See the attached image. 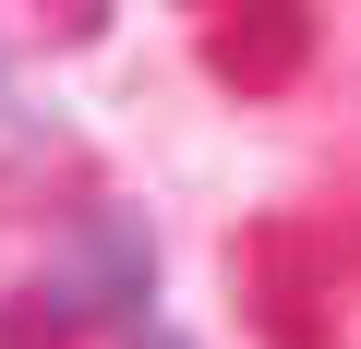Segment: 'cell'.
Wrapping results in <instances>:
<instances>
[{
	"label": "cell",
	"instance_id": "1",
	"mask_svg": "<svg viewBox=\"0 0 361 349\" xmlns=\"http://www.w3.org/2000/svg\"><path fill=\"white\" fill-rule=\"evenodd\" d=\"M145 301H157V229H145L133 205H85L73 241H61L49 277H37V313L97 325V313H145Z\"/></svg>",
	"mask_w": 361,
	"mask_h": 349
},
{
	"label": "cell",
	"instance_id": "2",
	"mask_svg": "<svg viewBox=\"0 0 361 349\" xmlns=\"http://www.w3.org/2000/svg\"><path fill=\"white\" fill-rule=\"evenodd\" d=\"M313 49V13L301 0H217V25H205V73L241 85V97H277Z\"/></svg>",
	"mask_w": 361,
	"mask_h": 349
},
{
	"label": "cell",
	"instance_id": "3",
	"mask_svg": "<svg viewBox=\"0 0 361 349\" xmlns=\"http://www.w3.org/2000/svg\"><path fill=\"white\" fill-rule=\"evenodd\" d=\"M253 325H265V349H337V301H325L301 229H265L253 241Z\"/></svg>",
	"mask_w": 361,
	"mask_h": 349
},
{
	"label": "cell",
	"instance_id": "4",
	"mask_svg": "<svg viewBox=\"0 0 361 349\" xmlns=\"http://www.w3.org/2000/svg\"><path fill=\"white\" fill-rule=\"evenodd\" d=\"M133 349H193V337H180V325H145V337H133Z\"/></svg>",
	"mask_w": 361,
	"mask_h": 349
}]
</instances>
